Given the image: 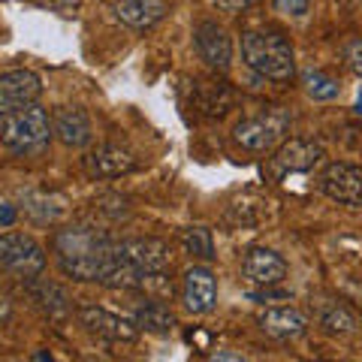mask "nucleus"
Returning a JSON list of instances; mask_svg holds the SVG:
<instances>
[{
    "mask_svg": "<svg viewBox=\"0 0 362 362\" xmlns=\"http://www.w3.org/2000/svg\"><path fill=\"white\" fill-rule=\"evenodd\" d=\"M308 4H311V0H275V9H278V13H284V16L299 18V16L308 13Z\"/></svg>",
    "mask_w": 362,
    "mask_h": 362,
    "instance_id": "24",
    "label": "nucleus"
},
{
    "mask_svg": "<svg viewBox=\"0 0 362 362\" xmlns=\"http://www.w3.org/2000/svg\"><path fill=\"white\" fill-rule=\"evenodd\" d=\"M359 112H362V97H359Z\"/></svg>",
    "mask_w": 362,
    "mask_h": 362,
    "instance_id": "30",
    "label": "nucleus"
},
{
    "mask_svg": "<svg viewBox=\"0 0 362 362\" xmlns=\"http://www.w3.org/2000/svg\"><path fill=\"white\" fill-rule=\"evenodd\" d=\"M21 290H25V296L33 302V308H40L42 314L54 317V320H61V317L73 311L70 293L49 278H25L21 281Z\"/></svg>",
    "mask_w": 362,
    "mask_h": 362,
    "instance_id": "15",
    "label": "nucleus"
},
{
    "mask_svg": "<svg viewBox=\"0 0 362 362\" xmlns=\"http://www.w3.org/2000/svg\"><path fill=\"white\" fill-rule=\"evenodd\" d=\"M52 118L40 103H33L28 109L16 112L9 121L0 124V142L6 151H13L18 157H37L49 148L52 142Z\"/></svg>",
    "mask_w": 362,
    "mask_h": 362,
    "instance_id": "3",
    "label": "nucleus"
},
{
    "mask_svg": "<svg viewBox=\"0 0 362 362\" xmlns=\"http://www.w3.org/2000/svg\"><path fill=\"white\" fill-rule=\"evenodd\" d=\"M40 90L42 82L33 70H9L0 76V124L9 121L16 112L37 103Z\"/></svg>",
    "mask_w": 362,
    "mask_h": 362,
    "instance_id": "7",
    "label": "nucleus"
},
{
    "mask_svg": "<svg viewBox=\"0 0 362 362\" xmlns=\"http://www.w3.org/2000/svg\"><path fill=\"white\" fill-rule=\"evenodd\" d=\"M181 245L199 263H211L214 259V239H211V230H206V226H187L181 233Z\"/></svg>",
    "mask_w": 362,
    "mask_h": 362,
    "instance_id": "21",
    "label": "nucleus"
},
{
    "mask_svg": "<svg viewBox=\"0 0 362 362\" xmlns=\"http://www.w3.org/2000/svg\"><path fill=\"white\" fill-rule=\"evenodd\" d=\"M251 4V0H211V6H218L221 13H230V16H235V13H242V9Z\"/></svg>",
    "mask_w": 362,
    "mask_h": 362,
    "instance_id": "26",
    "label": "nucleus"
},
{
    "mask_svg": "<svg viewBox=\"0 0 362 362\" xmlns=\"http://www.w3.org/2000/svg\"><path fill=\"white\" fill-rule=\"evenodd\" d=\"M45 269L42 245L25 233H4L0 235V272H9L16 278H37Z\"/></svg>",
    "mask_w": 362,
    "mask_h": 362,
    "instance_id": "5",
    "label": "nucleus"
},
{
    "mask_svg": "<svg viewBox=\"0 0 362 362\" xmlns=\"http://www.w3.org/2000/svg\"><path fill=\"white\" fill-rule=\"evenodd\" d=\"M302 85H305V94L311 100H335L341 85H338V78L323 73V70H305L302 73Z\"/></svg>",
    "mask_w": 362,
    "mask_h": 362,
    "instance_id": "22",
    "label": "nucleus"
},
{
    "mask_svg": "<svg viewBox=\"0 0 362 362\" xmlns=\"http://www.w3.org/2000/svg\"><path fill=\"white\" fill-rule=\"evenodd\" d=\"M323 160V145H317L311 139H287L284 145H278V151L269 160V178H284L290 173H308Z\"/></svg>",
    "mask_w": 362,
    "mask_h": 362,
    "instance_id": "8",
    "label": "nucleus"
},
{
    "mask_svg": "<svg viewBox=\"0 0 362 362\" xmlns=\"http://www.w3.org/2000/svg\"><path fill=\"white\" fill-rule=\"evenodd\" d=\"M317 187L332 202L362 209V169L350 163H329L317 178Z\"/></svg>",
    "mask_w": 362,
    "mask_h": 362,
    "instance_id": "9",
    "label": "nucleus"
},
{
    "mask_svg": "<svg viewBox=\"0 0 362 362\" xmlns=\"http://www.w3.org/2000/svg\"><path fill=\"white\" fill-rule=\"evenodd\" d=\"M166 9H169L166 0H118L112 6V13H115L121 25L133 30H148L166 16Z\"/></svg>",
    "mask_w": 362,
    "mask_h": 362,
    "instance_id": "18",
    "label": "nucleus"
},
{
    "mask_svg": "<svg viewBox=\"0 0 362 362\" xmlns=\"http://www.w3.org/2000/svg\"><path fill=\"white\" fill-rule=\"evenodd\" d=\"M82 169L90 178H118L136 169V154L121 145H97L82 157Z\"/></svg>",
    "mask_w": 362,
    "mask_h": 362,
    "instance_id": "13",
    "label": "nucleus"
},
{
    "mask_svg": "<svg viewBox=\"0 0 362 362\" xmlns=\"http://www.w3.org/2000/svg\"><path fill=\"white\" fill-rule=\"evenodd\" d=\"M118 254L133 272H139L142 278L166 275L173 266V247L163 239L154 235H136V239H118Z\"/></svg>",
    "mask_w": 362,
    "mask_h": 362,
    "instance_id": "6",
    "label": "nucleus"
},
{
    "mask_svg": "<svg viewBox=\"0 0 362 362\" xmlns=\"http://www.w3.org/2000/svg\"><path fill=\"white\" fill-rule=\"evenodd\" d=\"M181 302L190 314H211L218 305V278L209 266H190L181 278Z\"/></svg>",
    "mask_w": 362,
    "mask_h": 362,
    "instance_id": "10",
    "label": "nucleus"
},
{
    "mask_svg": "<svg viewBox=\"0 0 362 362\" xmlns=\"http://www.w3.org/2000/svg\"><path fill=\"white\" fill-rule=\"evenodd\" d=\"M52 130L64 142L66 148H85L94 139V124H90L88 112L78 106H61L52 118Z\"/></svg>",
    "mask_w": 362,
    "mask_h": 362,
    "instance_id": "16",
    "label": "nucleus"
},
{
    "mask_svg": "<svg viewBox=\"0 0 362 362\" xmlns=\"http://www.w3.org/2000/svg\"><path fill=\"white\" fill-rule=\"evenodd\" d=\"M16 214H18V209L9 206V202H4V206H0V226H13L16 223Z\"/></svg>",
    "mask_w": 362,
    "mask_h": 362,
    "instance_id": "28",
    "label": "nucleus"
},
{
    "mask_svg": "<svg viewBox=\"0 0 362 362\" xmlns=\"http://www.w3.org/2000/svg\"><path fill=\"white\" fill-rule=\"evenodd\" d=\"M133 323L139 332L166 335L175 329V314L169 311V305H163V299H145L133 308Z\"/></svg>",
    "mask_w": 362,
    "mask_h": 362,
    "instance_id": "19",
    "label": "nucleus"
},
{
    "mask_svg": "<svg viewBox=\"0 0 362 362\" xmlns=\"http://www.w3.org/2000/svg\"><path fill=\"white\" fill-rule=\"evenodd\" d=\"M9 317H13V302H9L4 293H0V323H6Z\"/></svg>",
    "mask_w": 362,
    "mask_h": 362,
    "instance_id": "29",
    "label": "nucleus"
},
{
    "mask_svg": "<svg viewBox=\"0 0 362 362\" xmlns=\"http://www.w3.org/2000/svg\"><path fill=\"white\" fill-rule=\"evenodd\" d=\"M320 326H326L329 332H354L356 329V317L350 314L344 305H338V302H323L320 305Z\"/></svg>",
    "mask_w": 362,
    "mask_h": 362,
    "instance_id": "23",
    "label": "nucleus"
},
{
    "mask_svg": "<svg viewBox=\"0 0 362 362\" xmlns=\"http://www.w3.org/2000/svg\"><path fill=\"white\" fill-rule=\"evenodd\" d=\"M58 269L73 281H97L112 290H145L151 278L133 272L118 254V239L100 226H66L52 239Z\"/></svg>",
    "mask_w": 362,
    "mask_h": 362,
    "instance_id": "1",
    "label": "nucleus"
},
{
    "mask_svg": "<svg viewBox=\"0 0 362 362\" xmlns=\"http://www.w3.org/2000/svg\"><path fill=\"white\" fill-rule=\"evenodd\" d=\"M242 58L257 76L272 82H290L296 73L293 45L278 30H247L242 33Z\"/></svg>",
    "mask_w": 362,
    "mask_h": 362,
    "instance_id": "2",
    "label": "nucleus"
},
{
    "mask_svg": "<svg viewBox=\"0 0 362 362\" xmlns=\"http://www.w3.org/2000/svg\"><path fill=\"white\" fill-rule=\"evenodd\" d=\"M242 275L257 287H275L287 278V259L272 247H251L242 259Z\"/></svg>",
    "mask_w": 362,
    "mask_h": 362,
    "instance_id": "14",
    "label": "nucleus"
},
{
    "mask_svg": "<svg viewBox=\"0 0 362 362\" xmlns=\"http://www.w3.org/2000/svg\"><path fill=\"white\" fill-rule=\"evenodd\" d=\"M347 64H350V70H354L356 76H362V40L347 45Z\"/></svg>",
    "mask_w": 362,
    "mask_h": 362,
    "instance_id": "25",
    "label": "nucleus"
},
{
    "mask_svg": "<svg viewBox=\"0 0 362 362\" xmlns=\"http://www.w3.org/2000/svg\"><path fill=\"white\" fill-rule=\"evenodd\" d=\"M18 209L25 211L33 223H54V221L64 218V202L58 197L40 194V190H28V194H21Z\"/></svg>",
    "mask_w": 362,
    "mask_h": 362,
    "instance_id": "20",
    "label": "nucleus"
},
{
    "mask_svg": "<svg viewBox=\"0 0 362 362\" xmlns=\"http://www.w3.org/2000/svg\"><path fill=\"white\" fill-rule=\"evenodd\" d=\"M290 115L284 109H269V112H259V115H251L235 124L233 130V139L239 148L245 151H254V154H263L272 151L278 145H284L287 133H290Z\"/></svg>",
    "mask_w": 362,
    "mask_h": 362,
    "instance_id": "4",
    "label": "nucleus"
},
{
    "mask_svg": "<svg viewBox=\"0 0 362 362\" xmlns=\"http://www.w3.org/2000/svg\"><path fill=\"white\" fill-rule=\"evenodd\" d=\"M259 329L272 338H278V341H293V338L305 335V329H308V317H305L299 308L278 305V308H266L259 314Z\"/></svg>",
    "mask_w": 362,
    "mask_h": 362,
    "instance_id": "17",
    "label": "nucleus"
},
{
    "mask_svg": "<svg viewBox=\"0 0 362 362\" xmlns=\"http://www.w3.org/2000/svg\"><path fill=\"white\" fill-rule=\"evenodd\" d=\"M78 323H82L90 335L106 338V341H133V338L139 335L133 320L112 314L106 308H100V305H82V308H78Z\"/></svg>",
    "mask_w": 362,
    "mask_h": 362,
    "instance_id": "11",
    "label": "nucleus"
},
{
    "mask_svg": "<svg viewBox=\"0 0 362 362\" xmlns=\"http://www.w3.org/2000/svg\"><path fill=\"white\" fill-rule=\"evenodd\" d=\"M209 362H247V359L233 354V350H214V354H209Z\"/></svg>",
    "mask_w": 362,
    "mask_h": 362,
    "instance_id": "27",
    "label": "nucleus"
},
{
    "mask_svg": "<svg viewBox=\"0 0 362 362\" xmlns=\"http://www.w3.org/2000/svg\"><path fill=\"white\" fill-rule=\"evenodd\" d=\"M194 49L211 70H230L233 64V40L218 21H199L194 28Z\"/></svg>",
    "mask_w": 362,
    "mask_h": 362,
    "instance_id": "12",
    "label": "nucleus"
}]
</instances>
